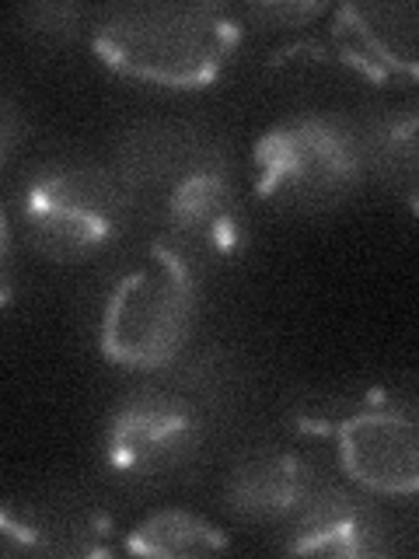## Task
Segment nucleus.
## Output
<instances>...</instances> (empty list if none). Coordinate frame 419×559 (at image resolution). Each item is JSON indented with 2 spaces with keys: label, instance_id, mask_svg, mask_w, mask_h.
<instances>
[{
  "label": "nucleus",
  "instance_id": "1",
  "mask_svg": "<svg viewBox=\"0 0 419 559\" xmlns=\"http://www.w3.org/2000/svg\"><path fill=\"white\" fill-rule=\"evenodd\" d=\"M238 43V17L220 4H119L92 25V49L112 74L165 92L210 87L235 60Z\"/></svg>",
  "mask_w": 419,
  "mask_h": 559
},
{
  "label": "nucleus",
  "instance_id": "2",
  "mask_svg": "<svg viewBox=\"0 0 419 559\" xmlns=\"http://www.w3.org/2000/svg\"><path fill=\"white\" fill-rule=\"evenodd\" d=\"M196 319L200 270L157 238L105 294L98 349L105 360L127 371H161L185 354Z\"/></svg>",
  "mask_w": 419,
  "mask_h": 559
},
{
  "label": "nucleus",
  "instance_id": "3",
  "mask_svg": "<svg viewBox=\"0 0 419 559\" xmlns=\"http://www.w3.org/2000/svg\"><path fill=\"white\" fill-rule=\"evenodd\" d=\"M133 189L98 157H52L22 189V224L35 252L84 262L130 231Z\"/></svg>",
  "mask_w": 419,
  "mask_h": 559
},
{
  "label": "nucleus",
  "instance_id": "4",
  "mask_svg": "<svg viewBox=\"0 0 419 559\" xmlns=\"http://www.w3.org/2000/svg\"><path fill=\"white\" fill-rule=\"evenodd\" d=\"M255 197L287 210H328L367 182L360 122L304 109L259 136L252 151Z\"/></svg>",
  "mask_w": 419,
  "mask_h": 559
},
{
  "label": "nucleus",
  "instance_id": "5",
  "mask_svg": "<svg viewBox=\"0 0 419 559\" xmlns=\"http://www.w3.org/2000/svg\"><path fill=\"white\" fill-rule=\"evenodd\" d=\"M203 441V413L189 395L136 389L119 399L105 419L101 462L122 483L157 486L196 462Z\"/></svg>",
  "mask_w": 419,
  "mask_h": 559
},
{
  "label": "nucleus",
  "instance_id": "6",
  "mask_svg": "<svg viewBox=\"0 0 419 559\" xmlns=\"http://www.w3.org/2000/svg\"><path fill=\"white\" fill-rule=\"evenodd\" d=\"M116 518L84 486L39 483L0 500V556H109Z\"/></svg>",
  "mask_w": 419,
  "mask_h": 559
},
{
  "label": "nucleus",
  "instance_id": "7",
  "mask_svg": "<svg viewBox=\"0 0 419 559\" xmlns=\"http://www.w3.org/2000/svg\"><path fill=\"white\" fill-rule=\"evenodd\" d=\"M339 465L367 493L412 497L419 486V430L412 402L367 392L336 419Z\"/></svg>",
  "mask_w": 419,
  "mask_h": 559
},
{
  "label": "nucleus",
  "instance_id": "8",
  "mask_svg": "<svg viewBox=\"0 0 419 559\" xmlns=\"http://www.w3.org/2000/svg\"><path fill=\"white\" fill-rule=\"evenodd\" d=\"M161 241H168L175 252H182L196 270L241 249L244 203L231 154L224 144L161 192Z\"/></svg>",
  "mask_w": 419,
  "mask_h": 559
},
{
  "label": "nucleus",
  "instance_id": "9",
  "mask_svg": "<svg viewBox=\"0 0 419 559\" xmlns=\"http://www.w3.org/2000/svg\"><path fill=\"white\" fill-rule=\"evenodd\" d=\"M392 549L388 524L371 500L346 486L319 483L304 507L287 521L284 552L325 559H367Z\"/></svg>",
  "mask_w": 419,
  "mask_h": 559
},
{
  "label": "nucleus",
  "instance_id": "10",
  "mask_svg": "<svg viewBox=\"0 0 419 559\" xmlns=\"http://www.w3.org/2000/svg\"><path fill=\"white\" fill-rule=\"evenodd\" d=\"M336 57L371 81L416 78V8L412 4H343L332 14Z\"/></svg>",
  "mask_w": 419,
  "mask_h": 559
},
{
  "label": "nucleus",
  "instance_id": "11",
  "mask_svg": "<svg viewBox=\"0 0 419 559\" xmlns=\"http://www.w3.org/2000/svg\"><path fill=\"white\" fill-rule=\"evenodd\" d=\"M314 468L297 451H252L227 472L224 511L241 524H287L314 493Z\"/></svg>",
  "mask_w": 419,
  "mask_h": 559
},
{
  "label": "nucleus",
  "instance_id": "12",
  "mask_svg": "<svg viewBox=\"0 0 419 559\" xmlns=\"http://www.w3.org/2000/svg\"><path fill=\"white\" fill-rule=\"evenodd\" d=\"M220 140L185 119H147L119 136L112 151V168L133 189V197L161 192L175 186L189 168H196L206 154H214Z\"/></svg>",
  "mask_w": 419,
  "mask_h": 559
},
{
  "label": "nucleus",
  "instance_id": "13",
  "mask_svg": "<svg viewBox=\"0 0 419 559\" xmlns=\"http://www.w3.org/2000/svg\"><path fill=\"white\" fill-rule=\"evenodd\" d=\"M416 127L419 116L412 105L360 122L367 179L398 192L409 206H416Z\"/></svg>",
  "mask_w": 419,
  "mask_h": 559
},
{
  "label": "nucleus",
  "instance_id": "14",
  "mask_svg": "<svg viewBox=\"0 0 419 559\" xmlns=\"http://www.w3.org/2000/svg\"><path fill=\"white\" fill-rule=\"evenodd\" d=\"M122 549L151 559H196L231 549V538H227L220 524L206 521L203 514L171 507V511H154L140 524H133Z\"/></svg>",
  "mask_w": 419,
  "mask_h": 559
},
{
  "label": "nucleus",
  "instance_id": "15",
  "mask_svg": "<svg viewBox=\"0 0 419 559\" xmlns=\"http://www.w3.org/2000/svg\"><path fill=\"white\" fill-rule=\"evenodd\" d=\"M22 17H25V25L35 35H49V39H67V35L77 28L84 11L77 4H46V8H28V11H22Z\"/></svg>",
  "mask_w": 419,
  "mask_h": 559
},
{
  "label": "nucleus",
  "instance_id": "16",
  "mask_svg": "<svg viewBox=\"0 0 419 559\" xmlns=\"http://www.w3.org/2000/svg\"><path fill=\"white\" fill-rule=\"evenodd\" d=\"M25 140V112L11 95L0 92V165H8Z\"/></svg>",
  "mask_w": 419,
  "mask_h": 559
},
{
  "label": "nucleus",
  "instance_id": "17",
  "mask_svg": "<svg viewBox=\"0 0 419 559\" xmlns=\"http://www.w3.org/2000/svg\"><path fill=\"white\" fill-rule=\"evenodd\" d=\"M322 11V4H262V8H252V17L255 22H266L270 28L279 25H297V22H311L314 14Z\"/></svg>",
  "mask_w": 419,
  "mask_h": 559
},
{
  "label": "nucleus",
  "instance_id": "18",
  "mask_svg": "<svg viewBox=\"0 0 419 559\" xmlns=\"http://www.w3.org/2000/svg\"><path fill=\"white\" fill-rule=\"evenodd\" d=\"M14 294V238H11V221L0 206V311L8 308Z\"/></svg>",
  "mask_w": 419,
  "mask_h": 559
}]
</instances>
